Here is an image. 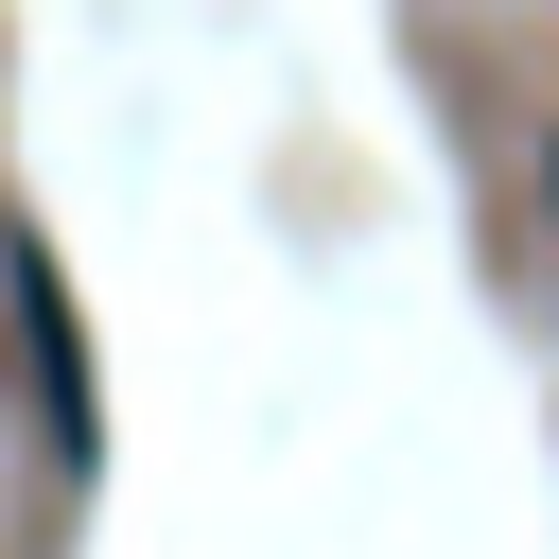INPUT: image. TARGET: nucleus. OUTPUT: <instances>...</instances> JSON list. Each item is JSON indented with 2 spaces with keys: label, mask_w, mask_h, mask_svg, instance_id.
Returning a JSON list of instances; mask_svg holds the SVG:
<instances>
[{
  "label": "nucleus",
  "mask_w": 559,
  "mask_h": 559,
  "mask_svg": "<svg viewBox=\"0 0 559 559\" xmlns=\"http://www.w3.org/2000/svg\"><path fill=\"white\" fill-rule=\"evenodd\" d=\"M542 192H559V157H542Z\"/></svg>",
  "instance_id": "2"
},
{
  "label": "nucleus",
  "mask_w": 559,
  "mask_h": 559,
  "mask_svg": "<svg viewBox=\"0 0 559 559\" xmlns=\"http://www.w3.org/2000/svg\"><path fill=\"white\" fill-rule=\"evenodd\" d=\"M0 332H17V367H35L52 472L87 489V472H105V402H87V314H70V280H52V245H0Z\"/></svg>",
  "instance_id": "1"
}]
</instances>
